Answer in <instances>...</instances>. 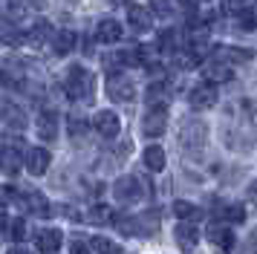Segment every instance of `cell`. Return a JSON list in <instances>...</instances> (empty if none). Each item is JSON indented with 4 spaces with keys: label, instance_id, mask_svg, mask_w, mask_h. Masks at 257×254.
<instances>
[{
    "label": "cell",
    "instance_id": "6da1fadb",
    "mask_svg": "<svg viewBox=\"0 0 257 254\" xmlns=\"http://www.w3.org/2000/svg\"><path fill=\"white\" fill-rule=\"evenodd\" d=\"M67 95L75 98V101H84V104L93 101L95 78L87 67H81V64H72L70 67V72H67Z\"/></svg>",
    "mask_w": 257,
    "mask_h": 254
},
{
    "label": "cell",
    "instance_id": "7a4b0ae2",
    "mask_svg": "<svg viewBox=\"0 0 257 254\" xmlns=\"http://www.w3.org/2000/svg\"><path fill=\"white\" fill-rule=\"evenodd\" d=\"M205 139H208V124H205V121H199V118H188L185 124H182V148H185V153H191L194 159L202 153Z\"/></svg>",
    "mask_w": 257,
    "mask_h": 254
},
{
    "label": "cell",
    "instance_id": "3957f363",
    "mask_svg": "<svg viewBox=\"0 0 257 254\" xmlns=\"http://www.w3.org/2000/svg\"><path fill=\"white\" fill-rule=\"evenodd\" d=\"M165 127H168V107L165 104H153L145 113V118H142V133L148 139H156L165 133Z\"/></svg>",
    "mask_w": 257,
    "mask_h": 254
},
{
    "label": "cell",
    "instance_id": "277c9868",
    "mask_svg": "<svg viewBox=\"0 0 257 254\" xmlns=\"http://www.w3.org/2000/svg\"><path fill=\"white\" fill-rule=\"evenodd\" d=\"M107 95L113 98V101H133L136 98V87H133V81L127 75H110L107 78Z\"/></svg>",
    "mask_w": 257,
    "mask_h": 254
},
{
    "label": "cell",
    "instance_id": "5b68a950",
    "mask_svg": "<svg viewBox=\"0 0 257 254\" xmlns=\"http://www.w3.org/2000/svg\"><path fill=\"white\" fill-rule=\"evenodd\" d=\"M15 202L21 208H26L29 214H35V217H52V205H49L44 194H38V191H26V194H18L15 196Z\"/></svg>",
    "mask_w": 257,
    "mask_h": 254
},
{
    "label": "cell",
    "instance_id": "8992f818",
    "mask_svg": "<svg viewBox=\"0 0 257 254\" xmlns=\"http://www.w3.org/2000/svg\"><path fill=\"white\" fill-rule=\"evenodd\" d=\"M113 194H116V199L121 205H133V202L142 199V185L136 176H121L116 182V188H113Z\"/></svg>",
    "mask_w": 257,
    "mask_h": 254
},
{
    "label": "cell",
    "instance_id": "52a82bcc",
    "mask_svg": "<svg viewBox=\"0 0 257 254\" xmlns=\"http://www.w3.org/2000/svg\"><path fill=\"white\" fill-rule=\"evenodd\" d=\"M188 104H191L194 110H211V107L217 104V90H214V84L205 81V84L194 87L191 95H188Z\"/></svg>",
    "mask_w": 257,
    "mask_h": 254
},
{
    "label": "cell",
    "instance_id": "ba28073f",
    "mask_svg": "<svg viewBox=\"0 0 257 254\" xmlns=\"http://www.w3.org/2000/svg\"><path fill=\"white\" fill-rule=\"evenodd\" d=\"M93 127H95V133H101L104 139H113L121 130V121H118V115L113 110H101V113H95Z\"/></svg>",
    "mask_w": 257,
    "mask_h": 254
},
{
    "label": "cell",
    "instance_id": "9c48e42d",
    "mask_svg": "<svg viewBox=\"0 0 257 254\" xmlns=\"http://www.w3.org/2000/svg\"><path fill=\"white\" fill-rule=\"evenodd\" d=\"M24 162H26V171L32 173V176H44V173L49 171L52 156H49V150H44V148H32L24 156Z\"/></svg>",
    "mask_w": 257,
    "mask_h": 254
},
{
    "label": "cell",
    "instance_id": "30bf717a",
    "mask_svg": "<svg viewBox=\"0 0 257 254\" xmlns=\"http://www.w3.org/2000/svg\"><path fill=\"white\" fill-rule=\"evenodd\" d=\"M95 41L98 44H118L121 41V23L113 21V18L98 21V26H95Z\"/></svg>",
    "mask_w": 257,
    "mask_h": 254
},
{
    "label": "cell",
    "instance_id": "8fae6325",
    "mask_svg": "<svg viewBox=\"0 0 257 254\" xmlns=\"http://www.w3.org/2000/svg\"><path fill=\"white\" fill-rule=\"evenodd\" d=\"M35 130H38V139H44V142H55L58 136V113L55 110H49V113H41L35 121Z\"/></svg>",
    "mask_w": 257,
    "mask_h": 254
},
{
    "label": "cell",
    "instance_id": "7c38bea8",
    "mask_svg": "<svg viewBox=\"0 0 257 254\" xmlns=\"http://www.w3.org/2000/svg\"><path fill=\"white\" fill-rule=\"evenodd\" d=\"M174 237H176V245H179L182 251H194V248H197V242H199V231L194 228V225H188L185 219H182V222L174 228Z\"/></svg>",
    "mask_w": 257,
    "mask_h": 254
},
{
    "label": "cell",
    "instance_id": "4fadbf2b",
    "mask_svg": "<svg viewBox=\"0 0 257 254\" xmlns=\"http://www.w3.org/2000/svg\"><path fill=\"white\" fill-rule=\"evenodd\" d=\"M208 240L214 248H220L222 254H231L234 251V234L225 225H211L208 228Z\"/></svg>",
    "mask_w": 257,
    "mask_h": 254
},
{
    "label": "cell",
    "instance_id": "5bb4252c",
    "mask_svg": "<svg viewBox=\"0 0 257 254\" xmlns=\"http://www.w3.org/2000/svg\"><path fill=\"white\" fill-rule=\"evenodd\" d=\"M127 21H130V26L136 29V32H151L153 29V12H148L145 6H130L127 9Z\"/></svg>",
    "mask_w": 257,
    "mask_h": 254
},
{
    "label": "cell",
    "instance_id": "9a60e30c",
    "mask_svg": "<svg viewBox=\"0 0 257 254\" xmlns=\"http://www.w3.org/2000/svg\"><path fill=\"white\" fill-rule=\"evenodd\" d=\"M49 38H52V26H49V21H38L35 26L26 32L24 44H26V46H32V49H41V46L47 44Z\"/></svg>",
    "mask_w": 257,
    "mask_h": 254
},
{
    "label": "cell",
    "instance_id": "2e32d148",
    "mask_svg": "<svg viewBox=\"0 0 257 254\" xmlns=\"http://www.w3.org/2000/svg\"><path fill=\"white\" fill-rule=\"evenodd\" d=\"M75 49V32L72 29H58L52 32V52L55 55H70Z\"/></svg>",
    "mask_w": 257,
    "mask_h": 254
},
{
    "label": "cell",
    "instance_id": "e0dca14e",
    "mask_svg": "<svg viewBox=\"0 0 257 254\" xmlns=\"http://www.w3.org/2000/svg\"><path fill=\"white\" fill-rule=\"evenodd\" d=\"M61 234L58 228H44V231H38V248L44 254H55L61 248Z\"/></svg>",
    "mask_w": 257,
    "mask_h": 254
},
{
    "label": "cell",
    "instance_id": "ac0fdd59",
    "mask_svg": "<svg viewBox=\"0 0 257 254\" xmlns=\"http://www.w3.org/2000/svg\"><path fill=\"white\" fill-rule=\"evenodd\" d=\"M21 165H24V153H21L18 148H6L3 153H0V171L3 173L12 176V173L21 171Z\"/></svg>",
    "mask_w": 257,
    "mask_h": 254
},
{
    "label": "cell",
    "instance_id": "d6986e66",
    "mask_svg": "<svg viewBox=\"0 0 257 254\" xmlns=\"http://www.w3.org/2000/svg\"><path fill=\"white\" fill-rule=\"evenodd\" d=\"M145 165L151 168L153 173H162L165 165H168V156H165V150L159 145H151V148H145Z\"/></svg>",
    "mask_w": 257,
    "mask_h": 254
},
{
    "label": "cell",
    "instance_id": "ffe728a7",
    "mask_svg": "<svg viewBox=\"0 0 257 254\" xmlns=\"http://www.w3.org/2000/svg\"><path fill=\"white\" fill-rule=\"evenodd\" d=\"M174 214L179 219H185V222H197V219H202V208L194 205V202L179 199V202H174Z\"/></svg>",
    "mask_w": 257,
    "mask_h": 254
},
{
    "label": "cell",
    "instance_id": "44dd1931",
    "mask_svg": "<svg viewBox=\"0 0 257 254\" xmlns=\"http://www.w3.org/2000/svg\"><path fill=\"white\" fill-rule=\"evenodd\" d=\"M3 121L12 127V130H24L26 127V113L15 104H3Z\"/></svg>",
    "mask_w": 257,
    "mask_h": 254
},
{
    "label": "cell",
    "instance_id": "7402d4cb",
    "mask_svg": "<svg viewBox=\"0 0 257 254\" xmlns=\"http://www.w3.org/2000/svg\"><path fill=\"white\" fill-rule=\"evenodd\" d=\"M217 217H222L225 222H245V208L243 205H237V202H228V205H217Z\"/></svg>",
    "mask_w": 257,
    "mask_h": 254
},
{
    "label": "cell",
    "instance_id": "603a6c76",
    "mask_svg": "<svg viewBox=\"0 0 257 254\" xmlns=\"http://www.w3.org/2000/svg\"><path fill=\"white\" fill-rule=\"evenodd\" d=\"M231 78V67L225 64V61H211L208 67H205V81H228Z\"/></svg>",
    "mask_w": 257,
    "mask_h": 254
},
{
    "label": "cell",
    "instance_id": "cb8c5ba5",
    "mask_svg": "<svg viewBox=\"0 0 257 254\" xmlns=\"http://www.w3.org/2000/svg\"><path fill=\"white\" fill-rule=\"evenodd\" d=\"M234 23L243 29V32H251L257 26V12H254V6H243L240 12H234Z\"/></svg>",
    "mask_w": 257,
    "mask_h": 254
},
{
    "label": "cell",
    "instance_id": "d4e9b609",
    "mask_svg": "<svg viewBox=\"0 0 257 254\" xmlns=\"http://www.w3.org/2000/svg\"><path fill=\"white\" fill-rule=\"evenodd\" d=\"M24 38L26 35L21 32V29H15V26H9V23H0V44L3 46H21Z\"/></svg>",
    "mask_w": 257,
    "mask_h": 254
},
{
    "label": "cell",
    "instance_id": "484cf974",
    "mask_svg": "<svg viewBox=\"0 0 257 254\" xmlns=\"http://www.w3.org/2000/svg\"><path fill=\"white\" fill-rule=\"evenodd\" d=\"M87 219H90L93 225H110V222H113V208L110 205H93Z\"/></svg>",
    "mask_w": 257,
    "mask_h": 254
},
{
    "label": "cell",
    "instance_id": "4316f807",
    "mask_svg": "<svg viewBox=\"0 0 257 254\" xmlns=\"http://www.w3.org/2000/svg\"><path fill=\"white\" fill-rule=\"evenodd\" d=\"M90 245H93L95 254H121V245L113 242V240H107V237H93Z\"/></svg>",
    "mask_w": 257,
    "mask_h": 254
},
{
    "label": "cell",
    "instance_id": "83f0119b",
    "mask_svg": "<svg viewBox=\"0 0 257 254\" xmlns=\"http://www.w3.org/2000/svg\"><path fill=\"white\" fill-rule=\"evenodd\" d=\"M168 92H171V90L165 87V81H159V84H151L145 95H148V101H151V104H159V101H165V98H168Z\"/></svg>",
    "mask_w": 257,
    "mask_h": 254
},
{
    "label": "cell",
    "instance_id": "f1b7e54d",
    "mask_svg": "<svg viewBox=\"0 0 257 254\" xmlns=\"http://www.w3.org/2000/svg\"><path fill=\"white\" fill-rule=\"evenodd\" d=\"M67 127H70V136H84V133L90 130L87 118H81V115H70V118H67Z\"/></svg>",
    "mask_w": 257,
    "mask_h": 254
},
{
    "label": "cell",
    "instance_id": "f546056e",
    "mask_svg": "<svg viewBox=\"0 0 257 254\" xmlns=\"http://www.w3.org/2000/svg\"><path fill=\"white\" fill-rule=\"evenodd\" d=\"M148 6H151V12L153 15H159V18H171V15H174L171 0H148Z\"/></svg>",
    "mask_w": 257,
    "mask_h": 254
},
{
    "label": "cell",
    "instance_id": "4dcf8cb0",
    "mask_svg": "<svg viewBox=\"0 0 257 254\" xmlns=\"http://www.w3.org/2000/svg\"><path fill=\"white\" fill-rule=\"evenodd\" d=\"M113 225H116L121 234H127V237L136 234V219L133 217H113Z\"/></svg>",
    "mask_w": 257,
    "mask_h": 254
},
{
    "label": "cell",
    "instance_id": "1f68e13d",
    "mask_svg": "<svg viewBox=\"0 0 257 254\" xmlns=\"http://www.w3.org/2000/svg\"><path fill=\"white\" fill-rule=\"evenodd\" d=\"M24 237H26V222H24V219H15V222H12V240L21 242Z\"/></svg>",
    "mask_w": 257,
    "mask_h": 254
},
{
    "label": "cell",
    "instance_id": "d6a6232c",
    "mask_svg": "<svg viewBox=\"0 0 257 254\" xmlns=\"http://www.w3.org/2000/svg\"><path fill=\"white\" fill-rule=\"evenodd\" d=\"M15 188H0V208H6L9 202H15Z\"/></svg>",
    "mask_w": 257,
    "mask_h": 254
},
{
    "label": "cell",
    "instance_id": "836d02e7",
    "mask_svg": "<svg viewBox=\"0 0 257 254\" xmlns=\"http://www.w3.org/2000/svg\"><path fill=\"white\" fill-rule=\"evenodd\" d=\"M70 254H90V248L84 245L81 240H72V245H70Z\"/></svg>",
    "mask_w": 257,
    "mask_h": 254
},
{
    "label": "cell",
    "instance_id": "e575fe53",
    "mask_svg": "<svg viewBox=\"0 0 257 254\" xmlns=\"http://www.w3.org/2000/svg\"><path fill=\"white\" fill-rule=\"evenodd\" d=\"M243 6H248V0H228V9L231 12H240Z\"/></svg>",
    "mask_w": 257,
    "mask_h": 254
},
{
    "label": "cell",
    "instance_id": "d590c367",
    "mask_svg": "<svg viewBox=\"0 0 257 254\" xmlns=\"http://www.w3.org/2000/svg\"><path fill=\"white\" fill-rule=\"evenodd\" d=\"M6 254H32V251H29L26 245H12V248H9Z\"/></svg>",
    "mask_w": 257,
    "mask_h": 254
},
{
    "label": "cell",
    "instance_id": "8d00e7d4",
    "mask_svg": "<svg viewBox=\"0 0 257 254\" xmlns=\"http://www.w3.org/2000/svg\"><path fill=\"white\" fill-rule=\"evenodd\" d=\"M248 196H251V202H254V205H257V182L251 185V191H248Z\"/></svg>",
    "mask_w": 257,
    "mask_h": 254
},
{
    "label": "cell",
    "instance_id": "74e56055",
    "mask_svg": "<svg viewBox=\"0 0 257 254\" xmlns=\"http://www.w3.org/2000/svg\"><path fill=\"white\" fill-rule=\"evenodd\" d=\"M3 228H6V217L0 214V234H3Z\"/></svg>",
    "mask_w": 257,
    "mask_h": 254
},
{
    "label": "cell",
    "instance_id": "f35d334b",
    "mask_svg": "<svg viewBox=\"0 0 257 254\" xmlns=\"http://www.w3.org/2000/svg\"><path fill=\"white\" fill-rule=\"evenodd\" d=\"M3 150H6V142H3V139H0V153H3Z\"/></svg>",
    "mask_w": 257,
    "mask_h": 254
},
{
    "label": "cell",
    "instance_id": "ab89813d",
    "mask_svg": "<svg viewBox=\"0 0 257 254\" xmlns=\"http://www.w3.org/2000/svg\"><path fill=\"white\" fill-rule=\"evenodd\" d=\"M107 3H118V0H107Z\"/></svg>",
    "mask_w": 257,
    "mask_h": 254
},
{
    "label": "cell",
    "instance_id": "60d3db41",
    "mask_svg": "<svg viewBox=\"0 0 257 254\" xmlns=\"http://www.w3.org/2000/svg\"><path fill=\"white\" fill-rule=\"evenodd\" d=\"M67 3H75V0H67Z\"/></svg>",
    "mask_w": 257,
    "mask_h": 254
}]
</instances>
